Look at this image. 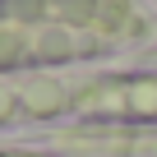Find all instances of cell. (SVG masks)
Masks as SVG:
<instances>
[{
  "label": "cell",
  "instance_id": "cell-1",
  "mask_svg": "<svg viewBox=\"0 0 157 157\" xmlns=\"http://www.w3.org/2000/svg\"><path fill=\"white\" fill-rule=\"evenodd\" d=\"M88 111L102 116H139V120H157V74L143 78H125V83H106L93 97H83Z\"/></svg>",
  "mask_w": 157,
  "mask_h": 157
}]
</instances>
